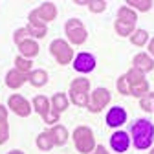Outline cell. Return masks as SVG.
<instances>
[{"mask_svg":"<svg viewBox=\"0 0 154 154\" xmlns=\"http://www.w3.org/2000/svg\"><path fill=\"white\" fill-rule=\"evenodd\" d=\"M152 138H154V127H152L150 121L138 119L132 125V140H134L136 149H140V150L149 149L150 143H152Z\"/></svg>","mask_w":154,"mask_h":154,"instance_id":"6da1fadb","label":"cell"},{"mask_svg":"<svg viewBox=\"0 0 154 154\" xmlns=\"http://www.w3.org/2000/svg\"><path fill=\"white\" fill-rule=\"evenodd\" d=\"M138 17L130 8H119L118 11V20H116V31H118L121 37H127L134 31V26H136Z\"/></svg>","mask_w":154,"mask_h":154,"instance_id":"7a4b0ae2","label":"cell"},{"mask_svg":"<svg viewBox=\"0 0 154 154\" xmlns=\"http://www.w3.org/2000/svg\"><path fill=\"white\" fill-rule=\"evenodd\" d=\"M73 141L75 147L79 152L83 154H90L95 149V140H94V134L88 127H77L73 132Z\"/></svg>","mask_w":154,"mask_h":154,"instance_id":"3957f363","label":"cell"},{"mask_svg":"<svg viewBox=\"0 0 154 154\" xmlns=\"http://www.w3.org/2000/svg\"><path fill=\"white\" fill-rule=\"evenodd\" d=\"M127 81H128V86H130V95L143 97L145 94H149V83H147V79H145L143 72L132 68V70L127 73Z\"/></svg>","mask_w":154,"mask_h":154,"instance_id":"277c9868","label":"cell"},{"mask_svg":"<svg viewBox=\"0 0 154 154\" xmlns=\"http://www.w3.org/2000/svg\"><path fill=\"white\" fill-rule=\"evenodd\" d=\"M88 90H90V81L88 79H73L70 85V95L72 101L77 106H85L88 103Z\"/></svg>","mask_w":154,"mask_h":154,"instance_id":"5b68a950","label":"cell"},{"mask_svg":"<svg viewBox=\"0 0 154 154\" xmlns=\"http://www.w3.org/2000/svg\"><path fill=\"white\" fill-rule=\"evenodd\" d=\"M64 29H66V35L72 41V44H83L86 41V29H85L83 22L77 20V18H70L64 26Z\"/></svg>","mask_w":154,"mask_h":154,"instance_id":"8992f818","label":"cell"},{"mask_svg":"<svg viewBox=\"0 0 154 154\" xmlns=\"http://www.w3.org/2000/svg\"><path fill=\"white\" fill-rule=\"evenodd\" d=\"M50 50H51V55L57 59V63H59V64H68V63H72L73 51H72V48H70L64 41H61V38L53 41L51 46H50Z\"/></svg>","mask_w":154,"mask_h":154,"instance_id":"52a82bcc","label":"cell"},{"mask_svg":"<svg viewBox=\"0 0 154 154\" xmlns=\"http://www.w3.org/2000/svg\"><path fill=\"white\" fill-rule=\"evenodd\" d=\"M108 101H110V92L106 88H97V90H94L92 95H88L86 106L90 112H99L108 105Z\"/></svg>","mask_w":154,"mask_h":154,"instance_id":"ba28073f","label":"cell"},{"mask_svg":"<svg viewBox=\"0 0 154 154\" xmlns=\"http://www.w3.org/2000/svg\"><path fill=\"white\" fill-rule=\"evenodd\" d=\"M33 106H35V110L44 118V121H46L48 125L57 123V119H59V114H57V112H50V101L44 97V95H37V97L33 99Z\"/></svg>","mask_w":154,"mask_h":154,"instance_id":"9c48e42d","label":"cell"},{"mask_svg":"<svg viewBox=\"0 0 154 154\" xmlns=\"http://www.w3.org/2000/svg\"><path fill=\"white\" fill-rule=\"evenodd\" d=\"M8 103H9V108H11L17 116H22V118H26V116H29V112H31L29 103L22 97V95H18V94L11 95Z\"/></svg>","mask_w":154,"mask_h":154,"instance_id":"30bf717a","label":"cell"},{"mask_svg":"<svg viewBox=\"0 0 154 154\" xmlns=\"http://www.w3.org/2000/svg\"><path fill=\"white\" fill-rule=\"evenodd\" d=\"M73 68H75L77 72H83V73L92 72V70L95 68V59H94V55H90V53H79V55L75 57V61H73Z\"/></svg>","mask_w":154,"mask_h":154,"instance_id":"8fae6325","label":"cell"},{"mask_svg":"<svg viewBox=\"0 0 154 154\" xmlns=\"http://www.w3.org/2000/svg\"><path fill=\"white\" fill-rule=\"evenodd\" d=\"M127 121V112H125V108H121V106H114V108H110L108 110V114H106V125L108 127H121L123 123Z\"/></svg>","mask_w":154,"mask_h":154,"instance_id":"7c38bea8","label":"cell"},{"mask_svg":"<svg viewBox=\"0 0 154 154\" xmlns=\"http://www.w3.org/2000/svg\"><path fill=\"white\" fill-rule=\"evenodd\" d=\"M110 145L116 152H125L130 145V138H128V134L127 132H116L112 134V138H110Z\"/></svg>","mask_w":154,"mask_h":154,"instance_id":"4fadbf2b","label":"cell"},{"mask_svg":"<svg viewBox=\"0 0 154 154\" xmlns=\"http://www.w3.org/2000/svg\"><path fill=\"white\" fill-rule=\"evenodd\" d=\"M35 15L46 24V22L53 20V18L57 17V8H55V4H51V2H44L41 8H37V9H35Z\"/></svg>","mask_w":154,"mask_h":154,"instance_id":"5bb4252c","label":"cell"},{"mask_svg":"<svg viewBox=\"0 0 154 154\" xmlns=\"http://www.w3.org/2000/svg\"><path fill=\"white\" fill-rule=\"evenodd\" d=\"M28 79V75L22 73V72H18V70H11L6 77V85L9 88H20L24 85V81Z\"/></svg>","mask_w":154,"mask_h":154,"instance_id":"9a60e30c","label":"cell"},{"mask_svg":"<svg viewBox=\"0 0 154 154\" xmlns=\"http://www.w3.org/2000/svg\"><path fill=\"white\" fill-rule=\"evenodd\" d=\"M134 68L136 70H140V72H150L152 68H154V61L150 59L149 55H145V53H138L136 57H134Z\"/></svg>","mask_w":154,"mask_h":154,"instance_id":"2e32d148","label":"cell"},{"mask_svg":"<svg viewBox=\"0 0 154 154\" xmlns=\"http://www.w3.org/2000/svg\"><path fill=\"white\" fill-rule=\"evenodd\" d=\"M9 138V127H8V110L0 105V145L6 143Z\"/></svg>","mask_w":154,"mask_h":154,"instance_id":"e0dca14e","label":"cell"},{"mask_svg":"<svg viewBox=\"0 0 154 154\" xmlns=\"http://www.w3.org/2000/svg\"><path fill=\"white\" fill-rule=\"evenodd\" d=\"M18 50H20L22 57H26V59H29V57H35L38 53V44L35 41H31V38H28V41L20 42L18 44Z\"/></svg>","mask_w":154,"mask_h":154,"instance_id":"ac0fdd59","label":"cell"},{"mask_svg":"<svg viewBox=\"0 0 154 154\" xmlns=\"http://www.w3.org/2000/svg\"><path fill=\"white\" fill-rule=\"evenodd\" d=\"M28 81L33 85V86H44L46 81H48V73L44 70H35V72H29L28 73Z\"/></svg>","mask_w":154,"mask_h":154,"instance_id":"d6986e66","label":"cell"},{"mask_svg":"<svg viewBox=\"0 0 154 154\" xmlns=\"http://www.w3.org/2000/svg\"><path fill=\"white\" fill-rule=\"evenodd\" d=\"M50 132H51V136H53L55 145H64L66 143V140H68V130L63 125H55Z\"/></svg>","mask_w":154,"mask_h":154,"instance_id":"ffe728a7","label":"cell"},{"mask_svg":"<svg viewBox=\"0 0 154 154\" xmlns=\"http://www.w3.org/2000/svg\"><path fill=\"white\" fill-rule=\"evenodd\" d=\"M53 145H55V141H53V136H51L50 130H46V132H42V134H38V138H37V147H38V149L50 150Z\"/></svg>","mask_w":154,"mask_h":154,"instance_id":"44dd1931","label":"cell"},{"mask_svg":"<svg viewBox=\"0 0 154 154\" xmlns=\"http://www.w3.org/2000/svg\"><path fill=\"white\" fill-rule=\"evenodd\" d=\"M51 105H53V110L59 114L63 110L68 108V99H66V95L64 94H55L53 95V99H51Z\"/></svg>","mask_w":154,"mask_h":154,"instance_id":"7402d4cb","label":"cell"},{"mask_svg":"<svg viewBox=\"0 0 154 154\" xmlns=\"http://www.w3.org/2000/svg\"><path fill=\"white\" fill-rule=\"evenodd\" d=\"M130 41H132V44H136V46H143V44L149 41V33H147L145 29H138V31L132 33Z\"/></svg>","mask_w":154,"mask_h":154,"instance_id":"603a6c76","label":"cell"},{"mask_svg":"<svg viewBox=\"0 0 154 154\" xmlns=\"http://www.w3.org/2000/svg\"><path fill=\"white\" fill-rule=\"evenodd\" d=\"M15 66H17V70L18 72H22V73H29V70H31V61L29 59H26V57H17L15 59Z\"/></svg>","mask_w":154,"mask_h":154,"instance_id":"cb8c5ba5","label":"cell"},{"mask_svg":"<svg viewBox=\"0 0 154 154\" xmlns=\"http://www.w3.org/2000/svg\"><path fill=\"white\" fill-rule=\"evenodd\" d=\"M128 6L130 8H138L140 11H149L152 8L150 0H128Z\"/></svg>","mask_w":154,"mask_h":154,"instance_id":"d4e9b609","label":"cell"},{"mask_svg":"<svg viewBox=\"0 0 154 154\" xmlns=\"http://www.w3.org/2000/svg\"><path fill=\"white\" fill-rule=\"evenodd\" d=\"M28 33L31 35V37H44L46 35V26H37V24H28Z\"/></svg>","mask_w":154,"mask_h":154,"instance_id":"484cf974","label":"cell"},{"mask_svg":"<svg viewBox=\"0 0 154 154\" xmlns=\"http://www.w3.org/2000/svg\"><path fill=\"white\" fill-rule=\"evenodd\" d=\"M86 6H88L90 11H94V13H101V11H105L106 2H103V0H88Z\"/></svg>","mask_w":154,"mask_h":154,"instance_id":"4316f807","label":"cell"},{"mask_svg":"<svg viewBox=\"0 0 154 154\" xmlns=\"http://www.w3.org/2000/svg\"><path fill=\"white\" fill-rule=\"evenodd\" d=\"M152 103H154V94H145L141 97V101H140L143 110H152V106H154Z\"/></svg>","mask_w":154,"mask_h":154,"instance_id":"83f0119b","label":"cell"},{"mask_svg":"<svg viewBox=\"0 0 154 154\" xmlns=\"http://www.w3.org/2000/svg\"><path fill=\"white\" fill-rule=\"evenodd\" d=\"M118 90L123 94V95H130V86H128V81H127V75H121L119 81H118Z\"/></svg>","mask_w":154,"mask_h":154,"instance_id":"f1b7e54d","label":"cell"},{"mask_svg":"<svg viewBox=\"0 0 154 154\" xmlns=\"http://www.w3.org/2000/svg\"><path fill=\"white\" fill-rule=\"evenodd\" d=\"M28 37H29V33H28V29H26V28L17 29V31H15V42H17V44H20V42L28 41Z\"/></svg>","mask_w":154,"mask_h":154,"instance_id":"f546056e","label":"cell"},{"mask_svg":"<svg viewBox=\"0 0 154 154\" xmlns=\"http://www.w3.org/2000/svg\"><path fill=\"white\" fill-rule=\"evenodd\" d=\"M92 152H94V154H108V152H106V149H105V147H101V145H99V147H95Z\"/></svg>","mask_w":154,"mask_h":154,"instance_id":"4dcf8cb0","label":"cell"},{"mask_svg":"<svg viewBox=\"0 0 154 154\" xmlns=\"http://www.w3.org/2000/svg\"><path fill=\"white\" fill-rule=\"evenodd\" d=\"M149 51L154 55V38H152V41H150V44H149Z\"/></svg>","mask_w":154,"mask_h":154,"instance_id":"1f68e13d","label":"cell"},{"mask_svg":"<svg viewBox=\"0 0 154 154\" xmlns=\"http://www.w3.org/2000/svg\"><path fill=\"white\" fill-rule=\"evenodd\" d=\"M9 154H24V152H20V150H11Z\"/></svg>","mask_w":154,"mask_h":154,"instance_id":"d6a6232c","label":"cell"},{"mask_svg":"<svg viewBox=\"0 0 154 154\" xmlns=\"http://www.w3.org/2000/svg\"><path fill=\"white\" fill-rule=\"evenodd\" d=\"M150 154H154V149H152V150H150Z\"/></svg>","mask_w":154,"mask_h":154,"instance_id":"836d02e7","label":"cell"},{"mask_svg":"<svg viewBox=\"0 0 154 154\" xmlns=\"http://www.w3.org/2000/svg\"><path fill=\"white\" fill-rule=\"evenodd\" d=\"M152 110H154V106H152Z\"/></svg>","mask_w":154,"mask_h":154,"instance_id":"e575fe53","label":"cell"}]
</instances>
